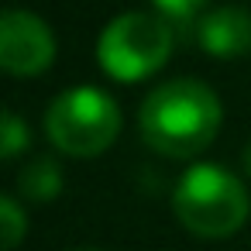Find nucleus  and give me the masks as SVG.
I'll list each match as a JSON object with an SVG mask.
<instances>
[{
	"label": "nucleus",
	"instance_id": "423d86ee",
	"mask_svg": "<svg viewBox=\"0 0 251 251\" xmlns=\"http://www.w3.org/2000/svg\"><path fill=\"white\" fill-rule=\"evenodd\" d=\"M196 42L213 59H237L251 52V14L244 7H217L196 25Z\"/></svg>",
	"mask_w": 251,
	"mask_h": 251
},
{
	"label": "nucleus",
	"instance_id": "6e6552de",
	"mask_svg": "<svg viewBox=\"0 0 251 251\" xmlns=\"http://www.w3.org/2000/svg\"><path fill=\"white\" fill-rule=\"evenodd\" d=\"M28 145H31L28 124H25L18 114H11V110H0V162L18 158Z\"/></svg>",
	"mask_w": 251,
	"mask_h": 251
},
{
	"label": "nucleus",
	"instance_id": "f03ea898",
	"mask_svg": "<svg viewBox=\"0 0 251 251\" xmlns=\"http://www.w3.org/2000/svg\"><path fill=\"white\" fill-rule=\"evenodd\" d=\"M172 210L179 224L200 237H227L248 220V193L237 176L220 165H193L182 172Z\"/></svg>",
	"mask_w": 251,
	"mask_h": 251
},
{
	"label": "nucleus",
	"instance_id": "9b49d317",
	"mask_svg": "<svg viewBox=\"0 0 251 251\" xmlns=\"http://www.w3.org/2000/svg\"><path fill=\"white\" fill-rule=\"evenodd\" d=\"M244 172L251 176V145H248V151H244Z\"/></svg>",
	"mask_w": 251,
	"mask_h": 251
},
{
	"label": "nucleus",
	"instance_id": "39448f33",
	"mask_svg": "<svg viewBox=\"0 0 251 251\" xmlns=\"http://www.w3.org/2000/svg\"><path fill=\"white\" fill-rule=\"evenodd\" d=\"M55 62V35L31 11H0V69L11 76H42Z\"/></svg>",
	"mask_w": 251,
	"mask_h": 251
},
{
	"label": "nucleus",
	"instance_id": "1a4fd4ad",
	"mask_svg": "<svg viewBox=\"0 0 251 251\" xmlns=\"http://www.w3.org/2000/svg\"><path fill=\"white\" fill-rule=\"evenodd\" d=\"M25 234H28V217H25V210H21L11 196H0V251L18 248Z\"/></svg>",
	"mask_w": 251,
	"mask_h": 251
},
{
	"label": "nucleus",
	"instance_id": "f8f14e48",
	"mask_svg": "<svg viewBox=\"0 0 251 251\" xmlns=\"http://www.w3.org/2000/svg\"><path fill=\"white\" fill-rule=\"evenodd\" d=\"M73 251H97V248H73Z\"/></svg>",
	"mask_w": 251,
	"mask_h": 251
},
{
	"label": "nucleus",
	"instance_id": "f257e3e1",
	"mask_svg": "<svg viewBox=\"0 0 251 251\" xmlns=\"http://www.w3.org/2000/svg\"><path fill=\"white\" fill-rule=\"evenodd\" d=\"M220 100L200 79H172L145 97L138 124L151 151L165 158L200 155L220 131Z\"/></svg>",
	"mask_w": 251,
	"mask_h": 251
},
{
	"label": "nucleus",
	"instance_id": "9d476101",
	"mask_svg": "<svg viewBox=\"0 0 251 251\" xmlns=\"http://www.w3.org/2000/svg\"><path fill=\"white\" fill-rule=\"evenodd\" d=\"M155 7L169 21H189L200 7H206V0H155Z\"/></svg>",
	"mask_w": 251,
	"mask_h": 251
},
{
	"label": "nucleus",
	"instance_id": "20e7f679",
	"mask_svg": "<svg viewBox=\"0 0 251 251\" xmlns=\"http://www.w3.org/2000/svg\"><path fill=\"white\" fill-rule=\"evenodd\" d=\"M45 134L59 151H66L73 158H97L117 141L121 110L103 90L76 86L49 103Z\"/></svg>",
	"mask_w": 251,
	"mask_h": 251
},
{
	"label": "nucleus",
	"instance_id": "7ed1b4c3",
	"mask_svg": "<svg viewBox=\"0 0 251 251\" xmlns=\"http://www.w3.org/2000/svg\"><path fill=\"white\" fill-rule=\"evenodd\" d=\"M172 42L176 35L169 18L148 11H127L103 28L97 42V59L100 69L117 83H138L169 62Z\"/></svg>",
	"mask_w": 251,
	"mask_h": 251
},
{
	"label": "nucleus",
	"instance_id": "0eeeda50",
	"mask_svg": "<svg viewBox=\"0 0 251 251\" xmlns=\"http://www.w3.org/2000/svg\"><path fill=\"white\" fill-rule=\"evenodd\" d=\"M18 186H21V196H28L35 203H49V200H55L62 193L66 176H62V169H59L55 158H35V162H28L21 169Z\"/></svg>",
	"mask_w": 251,
	"mask_h": 251
}]
</instances>
